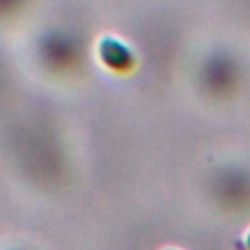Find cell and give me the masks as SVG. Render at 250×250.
<instances>
[{
  "instance_id": "obj_1",
  "label": "cell",
  "mask_w": 250,
  "mask_h": 250,
  "mask_svg": "<svg viewBox=\"0 0 250 250\" xmlns=\"http://www.w3.org/2000/svg\"><path fill=\"white\" fill-rule=\"evenodd\" d=\"M100 55H104L105 64H109L113 68H123V66L131 64L129 49L115 39H105L104 45H100Z\"/></svg>"
}]
</instances>
